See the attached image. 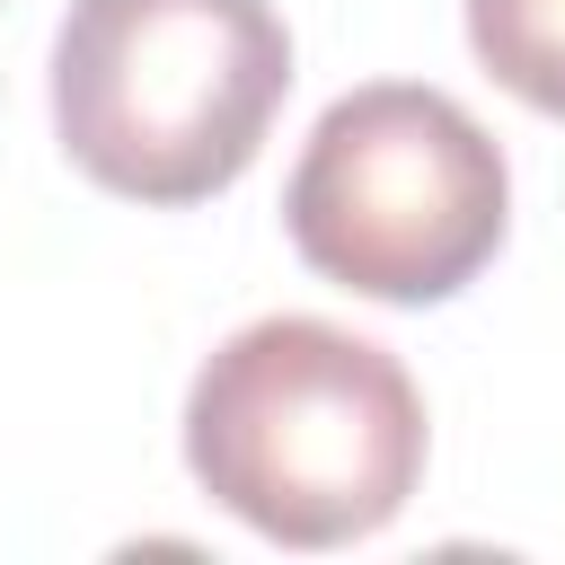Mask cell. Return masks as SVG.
<instances>
[{
  "label": "cell",
  "instance_id": "cell-4",
  "mask_svg": "<svg viewBox=\"0 0 565 565\" xmlns=\"http://www.w3.org/2000/svg\"><path fill=\"white\" fill-rule=\"evenodd\" d=\"M468 44L494 88L565 124V0H468Z\"/></svg>",
  "mask_w": 565,
  "mask_h": 565
},
{
  "label": "cell",
  "instance_id": "cell-1",
  "mask_svg": "<svg viewBox=\"0 0 565 565\" xmlns=\"http://www.w3.org/2000/svg\"><path fill=\"white\" fill-rule=\"evenodd\" d=\"M185 468L274 547H353L424 477V397L371 335L256 318L185 388Z\"/></svg>",
  "mask_w": 565,
  "mask_h": 565
},
{
  "label": "cell",
  "instance_id": "cell-3",
  "mask_svg": "<svg viewBox=\"0 0 565 565\" xmlns=\"http://www.w3.org/2000/svg\"><path fill=\"white\" fill-rule=\"evenodd\" d=\"M282 221L300 265L335 291L424 309L486 274L512 221V177L494 132L459 97L371 79L318 115Z\"/></svg>",
  "mask_w": 565,
  "mask_h": 565
},
{
  "label": "cell",
  "instance_id": "cell-2",
  "mask_svg": "<svg viewBox=\"0 0 565 565\" xmlns=\"http://www.w3.org/2000/svg\"><path fill=\"white\" fill-rule=\"evenodd\" d=\"M282 88L291 35L274 0H71L53 35V132L71 168L150 212L238 185Z\"/></svg>",
  "mask_w": 565,
  "mask_h": 565
}]
</instances>
